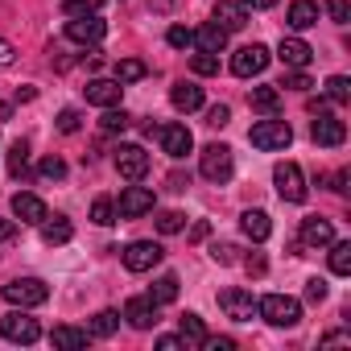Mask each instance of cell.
Segmentation results:
<instances>
[{
    "label": "cell",
    "mask_w": 351,
    "mask_h": 351,
    "mask_svg": "<svg viewBox=\"0 0 351 351\" xmlns=\"http://www.w3.org/2000/svg\"><path fill=\"white\" fill-rule=\"evenodd\" d=\"M256 314L273 326H298L302 322V302L289 298V293H269V298L256 302Z\"/></svg>",
    "instance_id": "cell-1"
},
{
    "label": "cell",
    "mask_w": 351,
    "mask_h": 351,
    "mask_svg": "<svg viewBox=\"0 0 351 351\" xmlns=\"http://www.w3.org/2000/svg\"><path fill=\"white\" fill-rule=\"evenodd\" d=\"M87 330H79V326H54L50 330V343L54 347H62V351H79V347H87Z\"/></svg>",
    "instance_id": "cell-25"
},
{
    "label": "cell",
    "mask_w": 351,
    "mask_h": 351,
    "mask_svg": "<svg viewBox=\"0 0 351 351\" xmlns=\"http://www.w3.org/2000/svg\"><path fill=\"white\" fill-rule=\"evenodd\" d=\"M99 128H104V132H124V128H128V112L108 108V112H104V120H99Z\"/></svg>",
    "instance_id": "cell-40"
},
{
    "label": "cell",
    "mask_w": 351,
    "mask_h": 351,
    "mask_svg": "<svg viewBox=\"0 0 351 351\" xmlns=\"http://www.w3.org/2000/svg\"><path fill=\"white\" fill-rule=\"evenodd\" d=\"M285 21H289V29H310V25H318V5L314 0H293Z\"/></svg>",
    "instance_id": "cell-23"
},
{
    "label": "cell",
    "mask_w": 351,
    "mask_h": 351,
    "mask_svg": "<svg viewBox=\"0 0 351 351\" xmlns=\"http://www.w3.org/2000/svg\"><path fill=\"white\" fill-rule=\"evenodd\" d=\"M265 66H269V50H265L261 42L240 46V50L232 54V75H240V79H252V75H261Z\"/></svg>",
    "instance_id": "cell-9"
},
{
    "label": "cell",
    "mask_w": 351,
    "mask_h": 351,
    "mask_svg": "<svg viewBox=\"0 0 351 351\" xmlns=\"http://www.w3.org/2000/svg\"><path fill=\"white\" fill-rule=\"evenodd\" d=\"M306 298H310V302H326V281H322V277H310V281H306Z\"/></svg>",
    "instance_id": "cell-46"
},
{
    "label": "cell",
    "mask_w": 351,
    "mask_h": 351,
    "mask_svg": "<svg viewBox=\"0 0 351 351\" xmlns=\"http://www.w3.org/2000/svg\"><path fill=\"white\" fill-rule=\"evenodd\" d=\"M199 169H203L207 182H219V186H223V182L232 178V169H236V157H232L228 145L215 141V145H207V149L199 153Z\"/></svg>",
    "instance_id": "cell-2"
},
{
    "label": "cell",
    "mask_w": 351,
    "mask_h": 351,
    "mask_svg": "<svg viewBox=\"0 0 351 351\" xmlns=\"http://www.w3.org/2000/svg\"><path fill=\"white\" fill-rule=\"evenodd\" d=\"M157 347H161V351H182V347H186V339H182V335H161V339H157Z\"/></svg>",
    "instance_id": "cell-49"
},
{
    "label": "cell",
    "mask_w": 351,
    "mask_h": 351,
    "mask_svg": "<svg viewBox=\"0 0 351 351\" xmlns=\"http://www.w3.org/2000/svg\"><path fill=\"white\" fill-rule=\"evenodd\" d=\"M25 165H29V145L25 141H13L9 145V173H13V178H21Z\"/></svg>",
    "instance_id": "cell-34"
},
{
    "label": "cell",
    "mask_w": 351,
    "mask_h": 351,
    "mask_svg": "<svg viewBox=\"0 0 351 351\" xmlns=\"http://www.w3.org/2000/svg\"><path fill=\"white\" fill-rule=\"evenodd\" d=\"M38 173H42L46 182H62V178H66V161H62V157H42Z\"/></svg>",
    "instance_id": "cell-36"
},
{
    "label": "cell",
    "mask_w": 351,
    "mask_h": 351,
    "mask_svg": "<svg viewBox=\"0 0 351 351\" xmlns=\"http://www.w3.org/2000/svg\"><path fill=\"white\" fill-rule=\"evenodd\" d=\"M104 34H108V25H104L95 13H91V17H71V21H66V38L79 42V46H99Z\"/></svg>",
    "instance_id": "cell-13"
},
{
    "label": "cell",
    "mask_w": 351,
    "mask_h": 351,
    "mask_svg": "<svg viewBox=\"0 0 351 351\" xmlns=\"http://www.w3.org/2000/svg\"><path fill=\"white\" fill-rule=\"evenodd\" d=\"M116 169H120L124 182H141L145 173H149V153L141 145H120L116 149Z\"/></svg>",
    "instance_id": "cell-8"
},
{
    "label": "cell",
    "mask_w": 351,
    "mask_h": 351,
    "mask_svg": "<svg viewBox=\"0 0 351 351\" xmlns=\"http://www.w3.org/2000/svg\"><path fill=\"white\" fill-rule=\"evenodd\" d=\"M326 248H330V273H335V277H347V273H351V244H347V240H339V244L330 240Z\"/></svg>",
    "instance_id": "cell-29"
},
{
    "label": "cell",
    "mask_w": 351,
    "mask_h": 351,
    "mask_svg": "<svg viewBox=\"0 0 351 351\" xmlns=\"http://www.w3.org/2000/svg\"><path fill=\"white\" fill-rule=\"evenodd\" d=\"M347 343H351V335H343V330H335V335L322 339V347H347Z\"/></svg>",
    "instance_id": "cell-51"
},
{
    "label": "cell",
    "mask_w": 351,
    "mask_h": 351,
    "mask_svg": "<svg viewBox=\"0 0 351 351\" xmlns=\"http://www.w3.org/2000/svg\"><path fill=\"white\" fill-rule=\"evenodd\" d=\"M326 104H351V79L347 75H330L326 79Z\"/></svg>",
    "instance_id": "cell-32"
},
{
    "label": "cell",
    "mask_w": 351,
    "mask_h": 351,
    "mask_svg": "<svg viewBox=\"0 0 351 351\" xmlns=\"http://www.w3.org/2000/svg\"><path fill=\"white\" fill-rule=\"evenodd\" d=\"M232 120V112H228V104H215V108H207V124L211 128H223Z\"/></svg>",
    "instance_id": "cell-45"
},
{
    "label": "cell",
    "mask_w": 351,
    "mask_h": 351,
    "mask_svg": "<svg viewBox=\"0 0 351 351\" xmlns=\"http://www.w3.org/2000/svg\"><path fill=\"white\" fill-rule=\"evenodd\" d=\"M79 124H83V120H79L75 108H62V112H58V132H79Z\"/></svg>",
    "instance_id": "cell-44"
},
{
    "label": "cell",
    "mask_w": 351,
    "mask_h": 351,
    "mask_svg": "<svg viewBox=\"0 0 351 351\" xmlns=\"http://www.w3.org/2000/svg\"><path fill=\"white\" fill-rule=\"evenodd\" d=\"M330 240H335V228H330V219H318V215L302 219V248H326Z\"/></svg>",
    "instance_id": "cell-17"
},
{
    "label": "cell",
    "mask_w": 351,
    "mask_h": 351,
    "mask_svg": "<svg viewBox=\"0 0 351 351\" xmlns=\"http://www.w3.org/2000/svg\"><path fill=\"white\" fill-rule=\"evenodd\" d=\"M13 236H17V223H13V219H0V244L13 240Z\"/></svg>",
    "instance_id": "cell-54"
},
{
    "label": "cell",
    "mask_w": 351,
    "mask_h": 351,
    "mask_svg": "<svg viewBox=\"0 0 351 351\" xmlns=\"http://www.w3.org/2000/svg\"><path fill=\"white\" fill-rule=\"evenodd\" d=\"M330 191H339V195H347V169H339V173H335V186H330Z\"/></svg>",
    "instance_id": "cell-55"
},
{
    "label": "cell",
    "mask_w": 351,
    "mask_h": 351,
    "mask_svg": "<svg viewBox=\"0 0 351 351\" xmlns=\"http://www.w3.org/2000/svg\"><path fill=\"white\" fill-rule=\"evenodd\" d=\"M120 83L116 79H91L87 87H83V95H87V104H95V108H116L120 104Z\"/></svg>",
    "instance_id": "cell-16"
},
{
    "label": "cell",
    "mask_w": 351,
    "mask_h": 351,
    "mask_svg": "<svg viewBox=\"0 0 351 351\" xmlns=\"http://www.w3.org/2000/svg\"><path fill=\"white\" fill-rule=\"evenodd\" d=\"M207 232H211V223H207V219H199V223L191 228V240L199 244V240H207Z\"/></svg>",
    "instance_id": "cell-53"
},
{
    "label": "cell",
    "mask_w": 351,
    "mask_h": 351,
    "mask_svg": "<svg viewBox=\"0 0 351 351\" xmlns=\"http://www.w3.org/2000/svg\"><path fill=\"white\" fill-rule=\"evenodd\" d=\"M182 228H186V215H182V211H161V215H157V232H161V236H178Z\"/></svg>",
    "instance_id": "cell-35"
},
{
    "label": "cell",
    "mask_w": 351,
    "mask_h": 351,
    "mask_svg": "<svg viewBox=\"0 0 351 351\" xmlns=\"http://www.w3.org/2000/svg\"><path fill=\"white\" fill-rule=\"evenodd\" d=\"M169 99H173V108H178V112H199L203 108V87L199 83H173Z\"/></svg>",
    "instance_id": "cell-20"
},
{
    "label": "cell",
    "mask_w": 351,
    "mask_h": 351,
    "mask_svg": "<svg viewBox=\"0 0 351 351\" xmlns=\"http://www.w3.org/2000/svg\"><path fill=\"white\" fill-rule=\"evenodd\" d=\"M145 75H149V66L141 58H120L116 62V83H141Z\"/></svg>",
    "instance_id": "cell-30"
},
{
    "label": "cell",
    "mask_w": 351,
    "mask_h": 351,
    "mask_svg": "<svg viewBox=\"0 0 351 351\" xmlns=\"http://www.w3.org/2000/svg\"><path fill=\"white\" fill-rule=\"evenodd\" d=\"M0 335H5L9 343H38V339H42V326H38V318H29L25 310H13V314L0 318Z\"/></svg>",
    "instance_id": "cell-6"
},
{
    "label": "cell",
    "mask_w": 351,
    "mask_h": 351,
    "mask_svg": "<svg viewBox=\"0 0 351 351\" xmlns=\"http://www.w3.org/2000/svg\"><path fill=\"white\" fill-rule=\"evenodd\" d=\"M149 298H153L157 306H169L173 298H178V277H173V273H165V277H157V281L149 285Z\"/></svg>",
    "instance_id": "cell-28"
},
{
    "label": "cell",
    "mask_w": 351,
    "mask_h": 351,
    "mask_svg": "<svg viewBox=\"0 0 351 351\" xmlns=\"http://www.w3.org/2000/svg\"><path fill=\"white\" fill-rule=\"evenodd\" d=\"M99 5H104V0H66L62 13L66 17H91V13H99Z\"/></svg>",
    "instance_id": "cell-38"
},
{
    "label": "cell",
    "mask_w": 351,
    "mask_h": 351,
    "mask_svg": "<svg viewBox=\"0 0 351 351\" xmlns=\"http://www.w3.org/2000/svg\"><path fill=\"white\" fill-rule=\"evenodd\" d=\"M5 302H13V306H21V310H29V306H42L46 298H50V289H46V281H38V277H17V281H9L5 289Z\"/></svg>",
    "instance_id": "cell-5"
},
{
    "label": "cell",
    "mask_w": 351,
    "mask_h": 351,
    "mask_svg": "<svg viewBox=\"0 0 351 351\" xmlns=\"http://www.w3.org/2000/svg\"><path fill=\"white\" fill-rule=\"evenodd\" d=\"M13 215H17L21 223H42L50 211H46V203H42L38 195H17V199H13Z\"/></svg>",
    "instance_id": "cell-21"
},
{
    "label": "cell",
    "mask_w": 351,
    "mask_h": 351,
    "mask_svg": "<svg viewBox=\"0 0 351 351\" xmlns=\"http://www.w3.org/2000/svg\"><path fill=\"white\" fill-rule=\"evenodd\" d=\"M178 330H182L186 343H203V339H207V326H203L199 314H182V318H178Z\"/></svg>",
    "instance_id": "cell-33"
},
{
    "label": "cell",
    "mask_w": 351,
    "mask_h": 351,
    "mask_svg": "<svg viewBox=\"0 0 351 351\" xmlns=\"http://www.w3.org/2000/svg\"><path fill=\"white\" fill-rule=\"evenodd\" d=\"M240 5H244V9H273L277 0H240Z\"/></svg>",
    "instance_id": "cell-56"
},
{
    "label": "cell",
    "mask_w": 351,
    "mask_h": 351,
    "mask_svg": "<svg viewBox=\"0 0 351 351\" xmlns=\"http://www.w3.org/2000/svg\"><path fill=\"white\" fill-rule=\"evenodd\" d=\"M219 310H223L232 322H252L256 298H252L248 289H223V293H219Z\"/></svg>",
    "instance_id": "cell-12"
},
{
    "label": "cell",
    "mask_w": 351,
    "mask_h": 351,
    "mask_svg": "<svg viewBox=\"0 0 351 351\" xmlns=\"http://www.w3.org/2000/svg\"><path fill=\"white\" fill-rule=\"evenodd\" d=\"M120 256H124V269H128V273H149L153 265H161L165 252H161V244H153V240H132Z\"/></svg>",
    "instance_id": "cell-7"
},
{
    "label": "cell",
    "mask_w": 351,
    "mask_h": 351,
    "mask_svg": "<svg viewBox=\"0 0 351 351\" xmlns=\"http://www.w3.org/2000/svg\"><path fill=\"white\" fill-rule=\"evenodd\" d=\"M248 141L256 149H265V153H277V149H289L293 145V128L285 120H256L252 132H248Z\"/></svg>",
    "instance_id": "cell-3"
},
{
    "label": "cell",
    "mask_w": 351,
    "mask_h": 351,
    "mask_svg": "<svg viewBox=\"0 0 351 351\" xmlns=\"http://www.w3.org/2000/svg\"><path fill=\"white\" fill-rule=\"evenodd\" d=\"M165 42H169L173 50H182V46H191V42H195V34H191L186 25H169V34H165Z\"/></svg>",
    "instance_id": "cell-41"
},
{
    "label": "cell",
    "mask_w": 351,
    "mask_h": 351,
    "mask_svg": "<svg viewBox=\"0 0 351 351\" xmlns=\"http://www.w3.org/2000/svg\"><path fill=\"white\" fill-rule=\"evenodd\" d=\"M157 136H161V153H169L173 161H182V157L195 149V136H191L186 124H161Z\"/></svg>",
    "instance_id": "cell-10"
},
{
    "label": "cell",
    "mask_w": 351,
    "mask_h": 351,
    "mask_svg": "<svg viewBox=\"0 0 351 351\" xmlns=\"http://www.w3.org/2000/svg\"><path fill=\"white\" fill-rule=\"evenodd\" d=\"M191 71H195V75H219V58L207 54V50H199V54L191 58Z\"/></svg>",
    "instance_id": "cell-39"
},
{
    "label": "cell",
    "mask_w": 351,
    "mask_h": 351,
    "mask_svg": "<svg viewBox=\"0 0 351 351\" xmlns=\"http://www.w3.org/2000/svg\"><path fill=\"white\" fill-rule=\"evenodd\" d=\"M211 256H215L219 265H232V261H236V248H232V244H219V240H215V244H211Z\"/></svg>",
    "instance_id": "cell-47"
},
{
    "label": "cell",
    "mask_w": 351,
    "mask_h": 351,
    "mask_svg": "<svg viewBox=\"0 0 351 351\" xmlns=\"http://www.w3.org/2000/svg\"><path fill=\"white\" fill-rule=\"evenodd\" d=\"M277 58H281L289 71H306V66L314 62V50H310L302 38H281V46H277Z\"/></svg>",
    "instance_id": "cell-15"
},
{
    "label": "cell",
    "mask_w": 351,
    "mask_h": 351,
    "mask_svg": "<svg viewBox=\"0 0 351 351\" xmlns=\"http://www.w3.org/2000/svg\"><path fill=\"white\" fill-rule=\"evenodd\" d=\"M13 62H17V50H13L5 38H0V66H13Z\"/></svg>",
    "instance_id": "cell-50"
},
{
    "label": "cell",
    "mask_w": 351,
    "mask_h": 351,
    "mask_svg": "<svg viewBox=\"0 0 351 351\" xmlns=\"http://www.w3.org/2000/svg\"><path fill=\"white\" fill-rule=\"evenodd\" d=\"M116 326H120V314H116V310H99V314L91 318L87 335H91V339H108V335H112Z\"/></svg>",
    "instance_id": "cell-31"
},
{
    "label": "cell",
    "mask_w": 351,
    "mask_h": 351,
    "mask_svg": "<svg viewBox=\"0 0 351 351\" xmlns=\"http://www.w3.org/2000/svg\"><path fill=\"white\" fill-rule=\"evenodd\" d=\"M240 232H244L252 244H265V240H269V232H273V223H269V215H265V211H244V215H240Z\"/></svg>",
    "instance_id": "cell-22"
},
{
    "label": "cell",
    "mask_w": 351,
    "mask_h": 351,
    "mask_svg": "<svg viewBox=\"0 0 351 351\" xmlns=\"http://www.w3.org/2000/svg\"><path fill=\"white\" fill-rule=\"evenodd\" d=\"M215 25H223L228 34H236V29L248 25V9L240 5V0H219V5H215Z\"/></svg>",
    "instance_id": "cell-19"
},
{
    "label": "cell",
    "mask_w": 351,
    "mask_h": 351,
    "mask_svg": "<svg viewBox=\"0 0 351 351\" xmlns=\"http://www.w3.org/2000/svg\"><path fill=\"white\" fill-rule=\"evenodd\" d=\"M281 87H285V91H310L314 83H310V75H306V71H289V75L281 79Z\"/></svg>",
    "instance_id": "cell-42"
},
{
    "label": "cell",
    "mask_w": 351,
    "mask_h": 351,
    "mask_svg": "<svg viewBox=\"0 0 351 351\" xmlns=\"http://www.w3.org/2000/svg\"><path fill=\"white\" fill-rule=\"evenodd\" d=\"M273 182H277V195L285 203H306V178H302L298 161H277L273 165Z\"/></svg>",
    "instance_id": "cell-4"
},
{
    "label": "cell",
    "mask_w": 351,
    "mask_h": 351,
    "mask_svg": "<svg viewBox=\"0 0 351 351\" xmlns=\"http://www.w3.org/2000/svg\"><path fill=\"white\" fill-rule=\"evenodd\" d=\"M195 42H199V50H207V54H223V46H228V29L215 25V21H207V25L195 34Z\"/></svg>",
    "instance_id": "cell-24"
},
{
    "label": "cell",
    "mask_w": 351,
    "mask_h": 351,
    "mask_svg": "<svg viewBox=\"0 0 351 351\" xmlns=\"http://www.w3.org/2000/svg\"><path fill=\"white\" fill-rule=\"evenodd\" d=\"M310 136H314V145L335 149V145H343V141H347V124H343V120H335L330 112H318V116H314V124H310Z\"/></svg>",
    "instance_id": "cell-11"
},
{
    "label": "cell",
    "mask_w": 351,
    "mask_h": 351,
    "mask_svg": "<svg viewBox=\"0 0 351 351\" xmlns=\"http://www.w3.org/2000/svg\"><path fill=\"white\" fill-rule=\"evenodd\" d=\"M124 318H128V326L149 330V326H157V302H153V298H132V302L124 306Z\"/></svg>",
    "instance_id": "cell-18"
},
{
    "label": "cell",
    "mask_w": 351,
    "mask_h": 351,
    "mask_svg": "<svg viewBox=\"0 0 351 351\" xmlns=\"http://www.w3.org/2000/svg\"><path fill=\"white\" fill-rule=\"evenodd\" d=\"M248 273L261 277V273H265V256H248Z\"/></svg>",
    "instance_id": "cell-57"
},
{
    "label": "cell",
    "mask_w": 351,
    "mask_h": 351,
    "mask_svg": "<svg viewBox=\"0 0 351 351\" xmlns=\"http://www.w3.org/2000/svg\"><path fill=\"white\" fill-rule=\"evenodd\" d=\"M91 219H95L99 228H112V223H116V203H112V199H95V203H91Z\"/></svg>",
    "instance_id": "cell-37"
},
{
    "label": "cell",
    "mask_w": 351,
    "mask_h": 351,
    "mask_svg": "<svg viewBox=\"0 0 351 351\" xmlns=\"http://www.w3.org/2000/svg\"><path fill=\"white\" fill-rule=\"evenodd\" d=\"M71 236H75L71 219H62V215H54V219L46 215V219H42V240H46V244H66Z\"/></svg>",
    "instance_id": "cell-27"
},
{
    "label": "cell",
    "mask_w": 351,
    "mask_h": 351,
    "mask_svg": "<svg viewBox=\"0 0 351 351\" xmlns=\"http://www.w3.org/2000/svg\"><path fill=\"white\" fill-rule=\"evenodd\" d=\"M248 104H252L256 112H265V116H277V108H281V87H252Z\"/></svg>",
    "instance_id": "cell-26"
},
{
    "label": "cell",
    "mask_w": 351,
    "mask_h": 351,
    "mask_svg": "<svg viewBox=\"0 0 351 351\" xmlns=\"http://www.w3.org/2000/svg\"><path fill=\"white\" fill-rule=\"evenodd\" d=\"M199 347H207V351H232V347H236V339H228V335H223V339H215V335H207V339H203Z\"/></svg>",
    "instance_id": "cell-48"
},
{
    "label": "cell",
    "mask_w": 351,
    "mask_h": 351,
    "mask_svg": "<svg viewBox=\"0 0 351 351\" xmlns=\"http://www.w3.org/2000/svg\"><path fill=\"white\" fill-rule=\"evenodd\" d=\"M124 219H141V215H149L153 211V191L149 186H124V195H120V207H116Z\"/></svg>",
    "instance_id": "cell-14"
},
{
    "label": "cell",
    "mask_w": 351,
    "mask_h": 351,
    "mask_svg": "<svg viewBox=\"0 0 351 351\" xmlns=\"http://www.w3.org/2000/svg\"><path fill=\"white\" fill-rule=\"evenodd\" d=\"M326 13H330V21H339V25L351 21V5H347V0H326Z\"/></svg>",
    "instance_id": "cell-43"
},
{
    "label": "cell",
    "mask_w": 351,
    "mask_h": 351,
    "mask_svg": "<svg viewBox=\"0 0 351 351\" xmlns=\"http://www.w3.org/2000/svg\"><path fill=\"white\" fill-rule=\"evenodd\" d=\"M191 186V173H169V191H186Z\"/></svg>",
    "instance_id": "cell-52"
}]
</instances>
